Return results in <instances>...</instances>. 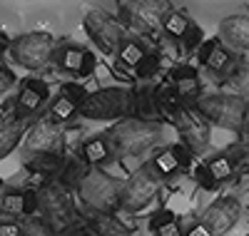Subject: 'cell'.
Here are the masks:
<instances>
[{
	"label": "cell",
	"instance_id": "cell-39",
	"mask_svg": "<svg viewBox=\"0 0 249 236\" xmlns=\"http://www.w3.org/2000/svg\"><path fill=\"white\" fill-rule=\"evenodd\" d=\"M10 45H13V40L8 37V33H5L3 28H0V52H8Z\"/></svg>",
	"mask_w": 249,
	"mask_h": 236
},
{
	"label": "cell",
	"instance_id": "cell-2",
	"mask_svg": "<svg viewBox=\"0 0 249 236\" xmlns=\"http://www.w3.org/2000/svg\"><path fill=\"white\" fill-rule=\"evenodd\" d=\"M88 217H117L122 209V184L107 171L92 169L77 189Z\"/></svg>",
	"mask_w": 249,
	"mask_h": 236
},
{
	"label": "cell",
	"instance_id": "cell-9",
	"mask_svg": "<svg viewBox=\"0 0 249 236\" xmlns=\"http://www.w3.org/2000/svg\"><path fill=\"white\" fill-rule=\"evenodd\" d=\"M162 186V179L155 174V169L150 167V162L140 164V169H135L130 179L122 184V211H142L147 209L157 191Z\"/></svg>",
	"mask_w": 249,
	"mask_h": 236
},
{
	"label": "cell",
	"instance_id": "cell-12",
	"mask_svg": "<svg viewBox=\"0 0 249 236\" xmlns=\"http://www.w3.org/2000/svg\"><path fill=\"white\" fill-rule=\"evenodd\" d=\"M192 152L187 149L182 142H175V144H164L160 149H155L152 157H150V167L155 169V174L164 182L175 177L177 171H184V169H192Z\"/></svg>",
	"mask_w": 249,
	"mask_h": 236
},
{
	"label": "cell",
	"instance_id": "cell-6",
	"mask_svg": "<svg viewBox=\"0 0 249 236\" xmlns=\"http://www.w3.org/2000/svg\"><path fill=\"white\" fill-rule=\"evenodd\" d=\"M172 8L167 3H147V0H122L117 3V20L124 30L140 37H157L162 30V20Z\"/></svg>",
	"mask_w": 249,
	"mask_h": 236
},
{
	"label": "cell",
	"instance_id": "cell-14",
	"mask_svg": "<svg viewBox=\"0 0 249 236\" xmlns=\"http://www.w3.org/2000/svg\"><path fill=\"white\" fill-rule=\"evenodd\" d=\"M48 100H50L48 82L40 77H25L20 80V90L13 100V110L20 119H28L37 110H43V104H48Z\"/></svg>",
	"mask_w": 249,
	"mask_h": 236
},
{
	"label": "cell",
	"instance_id": "cell-15",
	"mask_svg": "<svg viewBox=\"0 0 249 236\" xmlns=\"http://www.w3.org/2000/svg\"><path fill=\"white\" fill-rule=\"evenodd\" d=\"M239 219H242V204L234 197H219L202 214V221L212 231V236H224L227 231H232V226Z\"/></svg>",
	"mask_w": 249,
	"mask_h": 236
},
{
	"label": "cell",
	"instance_id": "cell-4",
	"mask_svg": "<svg viewBox=\"0 0 249 236\" xmlns=\"http://www.w3.org/2000/svg\"><path fill=\"white\" fill-rule=\"evenodd\" d=\"M37 214H40L37 219L55 236H65L80 221L70 191L62 189L60 184H48L37 189Z\"/></svg>",
	"mask_w": 249,
	"mask_h": 236
},
{
	"label": "cell",
	"instance_id": "cell-27",
	"mask_svg": "<svg viewBox=\"0 0 249 236\" xmlns=\"http://www.w3.org/2000/svg\"><path fill=\"white\" fill-rule=\"evenodd\" d=\"M150 50L144 48V42L142 40H137V37H127L120 45V50H117V57H120V62L124 67H130V70H135L140 62L144 60V55H147Z\"/></svg>",
	"mask_w": 249,
	"mask_h": 236
},
{
	"label": "cell",
	"instance_id": "cell-24",
	"mask_svg": "<svg viewBox=\"0 0 249 236\" xmlns=\"http://www.w3.org/2000/svg\"><path fill=\"white\" fill-rule=\"evenodd\" d=\"M150 231L155 236H184L182 226H179V219L175 217L172 209H160L152 214L150 219Z\"/></svg>",
	"mask_w": 249,
	"mask_h": 236
},
{
	"label": "cell",
	"instance_id": "cell-42",
	"mask_svg": "<svg viewBox=\"0 0 249 236\" xmlns=\"http://www.w3.org/2000/svg\"><path fill=\"white\" fill-rule=\"evenodd\" d=\"M247 236H249V234H247Z\"/></svg>",
	"mask_w": 249,
	"mask_h": 236
},
{
	"label": "cell",
	"instance_id": "cell-32",
	"mask_svg": "<svg viewBox=\"0 0 249 236\" xmlns=\"http://www.w3.org/2000/svg\"><path fill=\"white\" fill-rule=\"evenodd\" d=\"M192 177H195L197 186L204 189V191H214V189L219 186V182L214 179V174L210 171V167H207L204 162H197V164L192 167Z\"/></svg>",
	"mask_w": 249,
	"mask_h": 236
},
{
	"label": "cell",
	"instance_id": "cell-5",
	"mask_svg": "<svg viewBox=\"0 0 249 236\" xmlns=\"http://www.w3.org/2000/svg\"><path fill=\"white\" fill-rule=\"evenodd\" d=\"M132 87H100L88 92L85 102L80 104V117L95 122H120L132 117Z\"/></svg>",
	"mask_w": 249,
	"mask_h": 236
},
{
	"label": "cell",
	"instance_id": "cell-3",
	"mask_svg": "<svg viewBox=\"0 0 249 236\" xmlns=\"http://www.w3.org/2000/svg\"><path fill=\"white\" fill-rule=\"evenodd\" d=\"M197 112L214 127L230 132H244L247 115H249V102L242 100L234 92H210L202 95L197 102Z\"/></svg>",
	"mask_w": 249,
	"mask_h": 236
},
{
	"label": "cell",
	"instance_id": "cell-41",
	"mask_svg": "<svg viewBox=\"0 0 249 236\" xmlns=\"http://www.w3.org/2000/svg\"><path fill=\"white\" fill-rule=\"evenodd\" d=\"M3 191H5V189H3V184H0V197H3Z\"/></svg>",
	"mask_w": 249,
	"mask_h": 236
},
{
	"label": "cell",
	"instance_id": "cell-25",
	"mask_svg": "<svg viewBox=\"0 0 249 236\" xmlns=\"http://www.w3.org/2000/svg\"><path fill=\"white\" fill-rule=\"evenodd\" d=\"M75 115H80V107L72 102V100H68L65 95H57V97H53L50 100V104H48V119L50 122H55V124H68L70 119H75Z\"/></svg>",
	"mask_w": 249,
	"mask_h": 236
},
{
	"label": "cell",
	"instance_id": "cell-21",
	"mask_svg": "<svg viewBox=\"0 0 249 236\" xmlns=\"http://www.w3.org/2000/svg\"><path fill=\"white\" fill-rule=\"evenodd\" d=\"M232 52H249V15H230L219 23L217 35Z\"/></svg>",
	"mask_w": 249,
	"mask_h": 236
},
{
	"label": "cell",
	"instance_id": "cell-36",
	"mask_svg": "<svg viewBox=\"0 0 249 236\" xmlns=\"http://www.w3.org/2000/svg\"><path fill=\"white\" fill-rule=\"evenodd\" d=\"M0 236H25V226L20 221H0Z\"/></svg>",
	"mask_w": 249,
	"mask_h": 236
},
{
	"label": "cell",
	"instance_id": "cell-11",
	"mask_svg": "<svg viewBox=\"0 0 249 236\" xmlns=\"http://www.w3.org/2000/svg\"><path fill=\"white\" fill-rule=\"evenodd\" d=\"M25 149L30 154H57L65 157V132L62 127L50 122L48 117L30 124L25 135Z\"/></svg>",
	"mask_w": 249,
	"mask_h": 236
},
{
	"label": "cell",
	"instance_id": "cell-17",
	"mask_svg": "<svg viewBox=\"0 0 249 236\" xmlns=\"http://www.w3.org/2000/svg\"><path fill=\"white\" fill-rule=\"evenodd\" d=\"M28 119H20L13 110V100L3 107V112H0V159H5L8 154L15 152V147L20 144L28 135Z\"/></svg>",
	"mask_w": 249,
	"mask_h": 236
},
{
	"label": "cell",
	"instance_id": "cell-33",
	"mask_svg": "<svg viewBox=\"0 0 249 236\" xmlns=\"http://www.w3.org/2000/svg\"><path fill=\"white\" fill-rule=\"evenodd\" d=\"M202 42H204V30H202L197 23H192L190 30H187L184 37H182V48H184V52H195V55H197V50L202 48Z\"/></svg>",
	"mask_w": 249,
	"mask_h": 236
},
{
	"label": "cell",
	"instance_id": "cell-18",
	"mask_svg": "<svg viewBox=\"0 0 249 236\" xmlns=\"http://www.w3.org/2000/svg\"><path fill=\"white\" fill-rule=\"evenodd\" d=\"M0 214L20 219H33L37 214V189H5L0 197Z\"/></svg>",
	"mask_w": 249,
	"mask_h": 236
},
{
	"label": "cell",
	"instance_id": "cell-38",
	"mask_svg": "<svg viewBox=\"0 0 249 236\" xmlns=\"http://www.w3.org/2000/svg\"><path fill=\"white\" fill-rule=\"evenodd\" d=\"M184 236H212V231L207 229V224H204V221L199 219V221H192L190 226H187Z\"/></svg>",
	"mask_w": 249,
	"mask_h": 236
},
{
	"label": "cell",
	"instance_id": "cell-1",
	"mask_svg": "<svg viewBox=\"0 0 249 236\" xmlns=\"http://www.w3.org/2000/svg\"><path fill=\"white\" fill-rule=\"evenodd\" d=\"M107 142L112 152L120 157L140 159L144 154H152L162 147V124L160 122H144L137 117H127L115 122L107 130Z\"/></svg>",
	"mask_w": 249,
	"mask_h": 236
},
{
	"label": "cell",
	"instance_id": "cell-35",
	"mask_svg": "<svg viewBox=\"0 0 249 236\" xmlns=\"http://www.w3.org/2000/svg\"><path fill=\"white\" fill-rule=\"evenodd\" d=\"M23 226H25V236H55V234H53V231H50V229H48L43 221H40L37 217L28 219Z\"/></svg>",
	"mask_w": 249,
	"mask_h": 236
},
{
	"label": "cell",
	"instance_id": "cell-22",
	"mask_svg": "<svg viewBox=\"0 0 249 236\" xmlns=\"http://www.w3.org/2000/svg\"><path fill=\"white\" fill-rule=\"evenodd\" d=\"M77 154H80V159L85 162L90 169L105 167V164L112 162V157H115V152H112V147H110V142H107L105 135H95V137L85 139V142L80 144Z\"/></svg>",
	"mask_w": 249,
	"mask_h": 236
},
{
	"label": "cell",
	"instance_id": "cell-40",
	"mask_svg": "<svg viewBox=\"0 0 249 236\" xmlns=\"http://www.w3.org/2000/svg\"><path fill=\"white\" fill-rule=\"evenodd\" d=\"M244 137H249V115H247V124H244Z\"/></svg>",
	"mask_w": 249,
	"mask_h": 236
},
{
	"label": "cell",
	"instance_id": "cell-10",
	"mask_svg": "<svg viewBox=\"0 0 249 236\" xmlns=\"http://www.w3.org/2000/svg\"><path fill=\"white\" fill-rule=\"evenodd\" d=\"M172 124L179 132V142L190 149L192 154H202L212 142V124L207 122L195 104H182L179 112L172 117Z\"/></svg>",
	"mask_w": 249,
	"mask_h": 236
},
{
	"label": "cell",
	"instance_id": "cell-19",
	"mask_svg": "<svg viewBox=\"0 0 249 236\" xmlns=\"http://www.w3.org/2000/svg\"><path fill=\"white\" fill-rule=\"evenodd\" d=\"M132 117L144 122H157L162 117V87L150 82L132 87Z\"/></svg>",
	"mask_w": 249,
	"mask_h": 236
},
{
	"label": "cell",
	"instance_id": "cell-37",
	"mask_svg": "<svg viewBox=\"0 0 249 236\" xmlns=\"http://www.w3.org/2000/svg\"><path fill=\"white\" fill-rule=\"evenodd\" d=\"M15 82H18V80H15V75H13V72L5 67V65H0V95L8 92Z\"/></svg>",
	"mask_w": 249,
	"mask_h": 236
},
{
	"label": "cell",
	"instance_id": "cell-16",
	"mask_svg": "<svg viewBox=\"0 0 249 236\" xmlns=\"http://www.w3.org/2000/svg\"><path fill=\"white\" fill-rule=\"evenodd\" d=\"M197 60H199V65L204 70H210L212 75L217 77H230L232 70L237 67V57L234 52L224 45V42L219 37H210V40H204L202 42V48L197 50Z\"/></svg>",
	"mask_w": 249,
	"mask_h": 236
},
{
	"label": "cell",
	"instance_id": "cell-30",
	"mask_svg": "<svg viewBox=\"0 0 249 236\" xmlns=\"http://www.w3.org/2000/svg\"><path fill=\"white\" fill-rule=\"evenodd\" d=\"M224 152L232 157V162H234L237 171H244V174H249V137H244V139L234 142L232 147H227Z\"/></svg>",
	"mask_w": 249,
	"mask_h": 236
},
{
	"label": "cell",
	"instance_id": "cell-29",
	"mask_svg": "<svg viewBox=\"0 0 249 236\" xmlns=\"http://www.w3.org/2000/svg\"><path fill=\"white\" fill-rule=\"evenodd\" d=\"M227 82L234 90V95H239L242 100L249 102V62H237V67L227 77Z\"/></svg>",
	"mask_w": 249,
	"mask_h": 236
},
{
	"label": "cell",
	"instance_id": "cell-31",
	"mask_svg": "<svg viewBox=\"0 0 249 236\" xmlns=\"http://www.w3.org/2000/svg\"><path fill=\"white\" fill-rule=\"evenodd\" d=\"M160 65H162V57H160L157 52H147V55H144V60L140 62L132 72H135L140 80H152V77L160 72Z\"/></svg>",
	"mask_w": 249,
	"mask_h": 236
},
{
	"label": "cell",
	"instance_id": "cell-28",
	"mask_svg": "<svg viewBox=\"0 0 249 236\" xmlns=\"http://www.w3.org/2000/svg\"><path fill=\"white\" fill-rule=\"evenodd\" d=\"M204 164L210 167V171L214 174V179L222 184V182H230L234 174H237V167L232 162V157L227 152H219V154H212L210 159H204Z\"/></svg>",
	"mask_w": 249,
	"mask_h": 236
},
{
	"label": "cell",
	"instance_id": "cell-8",
	"mask_svg": "<svg viewBox=\"0 0 249 236\" xmlns=\"http://www.w3.org/2000/svg\"><path fill=\"white\" fill-rule=\"evenodd\" d=\"M82 28H85L88 37L100 48V52L105 55H117L120 45L127 40V30L122 28V23L107 10L92 8L82 17Z\"/></svg>",
	"mask_w": 249,
	"mask_h": 236
},
{
	"label": "cell",
	"instance_id": "cell-23",
	"mask_svg": "<svg viewBox=\"0 0 249 236\" xmlns=\"http://www.w3.org/2000/svg\"><path fill=\"white\" fill-rule=\"evenodd\" d=\"M90 171L92 169L80 159V154H65L62 157V167H60V174H57L55 184H60L62 189H68V191H77Z\"/></svg>",
	"mask_w": 249,
	"mask_h": 236
},
{
	"label": "cell",
	"instance_id": "cell-26",
	"mask_svg": "<svg viewBox=\"0 0 249 236\" xmlns=\"http://www.w3.org/2000/svg\"><path fill=\"white\" fill-rule=\"evenodd\" d=\"M195 23V20H190V15L187 13H182V10H170L167 15H164V20H162V33L167 35L170 40H177V42H182V37H184V33L190 30V25Z\"/></svg>",
	"mask_w": 249,
	"mask_h": 236
},
{
	"label": "cell",
	"instance_id": "cell-7",
	"mask_svg": "<svg viewBox=\"0 0 249 236\" xmlns=\"http://www.w3.org/2000/svg\"><path fill=\"white\" fill-rule=\"evenodd\" d=\"M55 50H57L55 37L50 33L35 30V33H25V35L15 37L8 52L15 65L25 67V70H40L55 57Z\"/></svg>",
	"mask_w": 249,
	"mask_h": 236
},
{
	"label": "cell",
	"instance_id": "cell-20",
	"mask_svg": "<svg viewBox=\"0 0 249 236\" xmlns=\"http://www.w3.org/2000/svg\"><path fill=\"white\" fill-rule=\"evenodd\" d=\"M170 87L187 102V104H195L202 97V80H199V70L192 65H179L170 67Z\"/></svg>",
	"mask_w": 249,
	"mask_h": 236
},
{
	"label": "cell",
	"instance_id": "cell-34",
	"mask_svg": "<svg viewBox=\"0 0 249 236\" xmlns=\"http://www.w3.org/2000/svg\"><path fill=\"white\" fill-rule=\"evenodd\" d=\"M60 95H65L68 100H72L77 107L85 102V97H88V90L82 87V84H77V82H68V84H62L60 87Z\"/></svg>",
	"mask_w": 249,
	"mask_h": 236
},
{
	"label": "cell",
	"instance_id": "cell-13",
	"mask_svg": "<svg viewBox=\"0 0 249 236\" xmlns=\"http://www.w3.org/2000/svg\"><path fill=\"white\" fill-rule=\"evenodd\" d=\"M53 62L57 65V70L62 72H68L72 77H90L97 67V60L95 55L88 50V48H82V45H75V42H65V45H57L55 50V57Z\"/></svg>",
	"mask_w": 249,
	"mask_h": 236
}]
</instances>
